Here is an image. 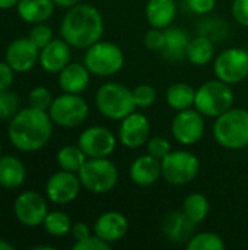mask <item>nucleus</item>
Listing matches in <instances>:
<instances>
[{"instance_id": "obj_7", "label": "nucleus", "mask_w": 248, "mask_h": 250, "mask_svg": "<svg viewBox=\"0 0 248 250\" xmlns=\"http://www.w3.org/2000/svg\"><path fill=\"white\" fill-rule=\"evenodd\" d=\"M83 64L96 76H113L124 66V54L121 48L110 41H96L86 48Z\"/></svg>"}, {"instance_id": "obj_5", "label": "nucleus", "mask_w": 248, "mask_h": 250, "mask_svg": "<svg viewBox=\"0 0 248 250\" xmlns=\"http://www.w3.org/2000/svg\"><path fill=\"white\" fill-rule=\"evenodd\" d=\"M234 105V91L229 83L215 79L205 82L196 91L194 107L206 117H219Z\"/></svg>"}, {"instance_id": "obj_14", "label": "nucleus", "mask_w": 248, "mask_h": 250, "mask_svg": "<svg viewBox=\"0 0 248 250\" xmlns=\"http://www.w3.org/2000/svg\"><path fill=\"white\" fill-rule=\"evenodd\" d=\"M82 183L79 176L72 171L60 170L50 176L45 183V193L53 204L66 205L75 201L80 192Z\"/></svg>"}, {"instance_id": "obj_12", "label": "nucleus", "mask_w": 248, "mask_h": 250, "mask_svg": "<svg viewBox=\"0 0 248 250\" xmlns=\"http://www.w3.org/2000/svg\"><path fill=\"white\" fill-rule=\"evenodd\" d=\"M13 212L16 220L26 227H38L44 223L48 208L47 202L38 192H22L13 204Z\"/></svg>"}, {"instance_id": "obj_36", "label": "nucleus", "mask_w": 248, "mask_h": 250, "mask_svg": "<svg viewBox=\"0 0 248 250\" xmlns=\"http://www.w3.org/2000/svg\"><path fill=\"white\" fill-rule=\"evenodd\" d=\"M146 149H148V154H151L152 157H155L158 160H162L167 154L171 152V145H170V142L165 138L153 136V138L148 139Z\"/></svg>"}, {"instance_id": "obj_10", "label": "nucleus", "mask_w": 248, "mask_h": 250, "mask_svg": "<svg viewBox=\"0 0 248 250\" xmlns=\"http://www.w3.org/2000/svg\"><path fill=\"white\" fill-rule=\"evenodd\" d=\"M218 79L235 85L248 76V51L241 47H231L219 53L213 63Z\"/></svg>"}, {"instance_id": "obj_24", "label": "nucleus", "mask_w": 248, "mask_h": 250, "mask_svg": "<svg viewBox=\"0 0 248 250\" xmlns=\"http://www.w3.org/2000/svg\"><path fill=\"white\" fill-rule=\"evenodd\" d=\"M26 168L23 163L13 155L0 157V186L4 189H16L23 185Z\"/></svg>"}, {"instance_id": "obj_17", "label": "nucleus", "mask_w": 248, "mask_h": 250, "mask_svg": "<svg viewBox=\"0 0 248 250\" xmlns=\"http://www.w3.org/2000/svg\"><path fill=\"white\" fill-rule=\"evenodd\" d=\"M129 231V221L126 215L118 211H108L98 217L94 226V233L107 243L120 242Z\"/></svg>"}, {"instance_id": "obj_6", "label": "nucleus", "mask_w": 248, "mask_h": 250, "mask_svg": "<svg viewBox=\"0 0 248 250\" xmlns=\"http://www.w3.org/2000/svg\"><path fill=\"white\" fill-rule=\"evenodd\" d=\"M82 186L95 195L113 190L118 182V168L113 161L105 158H88L77 171Z\"/></svg>"}, {"instance_id": "obj_25", "label": "nucleus", "mask_w": 248, "mask_h": 250, "mask_svg": "<svg viewBox=\"0 0 248 250\" xmlns=\"http://www.w3.org/2000/svg\"><path fill=\"white\" fill-rule=\"evenodd\" d=\"M213 54H215V45L212 40L205 35H199L190 40L186 51V57L194 66H206L213 59Z\"/></svg>"}, {"instance_id": "obj_21", "label": "nucleus", "mask_w": 248, "mask_h": 250, "mask_svg": "<svg viewBox=\"0 0 248 250\" xmlns=\"http://www.w3.org/2000/svg\"><path fill=\"white\" fill-rule=\"evenodd\" d=\"M53 0H19L16 10L19 18L26 23H41L51 18L54 12Z\"/></svg>"}, {"instance_id": "obj_15", "label": "nucleus", "mask_w": 248, "mask_h": 250, "mask_svg": "<svg viewBox=\"0 0 248 250\" xmlns=\"http://www.w3.org/2000/svg\"><path fill=\"white\" fill-rule=\"evenodd\" d=\"M4 59L15 72L25 73L39 62V48L28 37H20L7 45Z\"/></svg>"}, {"instance_id": "obj_35", "label": "nucleus", "mask_w": 248, "mask_h": 250, "mask_svg": "<svg viewBox=\"0 0 248 250\" xmlns=\"http://www.w3.org/2000/svg\"><path fill=\"white\" fill-rule=\"evenodd\" d=\"M28 38L41 50L44 48L48 42H51L54 38H53V31L48 25H45L44 22L41 23H35L32 26V29L29 31V35Z\"/></svg>"}, {"instance_id": "obj_13", "label": "nucleus", "mask_w": 248, "mask_h": 250, "mask_svg": "<svg viewBox=\"0 0 248 250\" xmlns=\"http://www.w3.org/2000/svg\"><path fill=\"white\" fill-rule=\"evenodd\" d=\"M115 144L117 139L114 133L104 126H91L85 129L77 139V145L88 158H105L111 155L115 149Z\"/></svg>"}, {"instance_id": "obj_28", "label": "nucleus", "mask_w": 248, "mask_h": 250, "mask_svg": "<svg viewBox=\"0 0 248 250\" xmlns=\"http://www.w3.org/2000/svg\"><path fill=\"white\" fill-rule=\"evenodd\" d=\"M210 205L205 195L202 193H191L183 202V212L184 215L194 224L203 223L209 214Z\"/></svg>"}, {"instance_id": "obj_27", "label": "nucleus", "mask_w": 248, "mask_h": 250, "mask_svg": "<svg viewBox=\"0 0 248 250\" xmlns=\"http://www.w3.org/2000/svg\"><path fill=\"white\" fill-rule=\"evenodd\" d=\"M165 98L171 108L181 111V110H186V108H190L191 105H194L196 91L191 85H189L186 82H177V83H172L167 89Z\"/></svg>"}, {"instance_id": "obj_40", "label": "nucleus", "mask_w": 248, "mask_h": 250, "mask_svg": "<svg viewBox=\"0 0 248 250\" xmlns=\"http://www.w3.org/2000/svg\"><path fill=\"white\" fill-rule=\"evenodd\" d=\"M187 4L191 12L197 15H208L215 9L216 0H187Z\"/></svg>"}, {"instance_id": "obj_20", "label": "nucleus", "mask_w": 248, "mask_h": 250, "mask_svg": "<svg viewBox=\"0 0 248 250\" xmlns=\"http://www.w3.org/2000/svg\"><path fill=\"white\" fill-rule=\"evenodd\" d=\"M89 70L85 64L69 63L58 75V85L63 92L80 94L89 85Z\"/></svg>"}, {"instance_id": "obj_44", "label": "nucleus", "mask_w": 248, "mask_h": 250, "mask_svg": "<svg viewBox=\"0 0 248 250\" xmlns=\"http://www.w3.org/2000/svg\"><path fill=\"white\" fill-rule=\"evenodd\" d=\"M19 3V0H0V9H12Z\"/></svg>"}, {"instance_id": "obj_47", "label": "nucleus", "mask_w": 248, "mask_h": 250, "mask_svg": "<svg viewBox=\"0 0 248 250\" xmlns=\"http://www.w3.org/2000/svg\"><path fill=\"white\" fill-rule=\"evenodd\" d=\"M0 157H1V145H0Z\"/></svg>"}, {"instance_id": "obj_45", "label": "nucleus", "mask_w": 248, "mask_h": 250, "mask_svg": "<svg viewBox=\"0 0 248 250\" xmlns=\"http://www.w3.org/2000/svg\"><path fill=\"white\" fill-rule=\"evenodd\" d=\"M13 245H10L9 242H6V240H3V239H0V250H13Z\"/></svg>"}, {"instance_id": "obj_30", "label": "nucleus", "mask_w": 248, "mask_h": 250, "mask_svg": "<svg viewBox=\"0 0 248 250\" xmlns=\"http://www.w3.org/2000/svg\"><path fill=\"white\" fill-rule=\"evenodd\" d=\"M45 231L54 237L66 236L72 231V220L66 212L61 211H51L47 214L44 223H42Z\"/></svg>"}, {"instance_id": "obj_29", "label": "nucleus", "mask_w": 248, "mask_h": 250, "mask_svg": "<svg viewBox=\"0 0 248 250\" xmlns=\"http://www.w3.org/2000/svg\"><path fill=\"white\" fill-rule=\"evenodd\" d=\"M88 157L79 145H66L57 152V164L61 170L77 173Z\"/></svg>"}, {"instance_id": "obj_1", "label": "nucleus", "mask_w": 248, "mask_h": 250, "mask_svg": "<svg viewBox=\"0 0 248 250\" xmlns=\"http://www.w3.org/2000/svg\"><path fill=\"white\" fill-rule=\"evenodd\" d=\"M53 135V120L48 111L34 107L19 110L9 122V141L22 152L44 148Z\"/></svg>"}, {"instance_id": "obj_18", "label": "nucleus", "mask_w": 248, "mask_h": 250, "mask_svg": "<svg viewBox=\"0 0 248 250\" xmlns=\"http://www.w3.org/2000/svg\"><path fill=\"white\" fill-rule=\"evenodd\" d=\"M70 63V45L61 40H53L39 51V64L48 73H60Z\"/></svg>"}, {"instance_id": "obj_34", "label": "nucleus", "mask_w": 248, "mask_h": 250, "mask_svg": "<svg viewBox=\"0 0 248 250\" xmlns=\"http://www.w3.org/2000/svg\"><path fill=\"white\" fill-rule=\"evenodd\" d=\"M133 100L136 107L148 108L156 101V91L153 86L148 83H142L133 89Z\"/></svg>"}, {"instance_id": "obj_23", "label": "nucleus", "mask_w": 248, "mask_h": 250, "mask_svg": "<svg viewBox=\"0 0 248 250\" xmlns=\"http://www.w3.org/2000/svg\"><path fill=\"white\" fill-rule=\"evenodd\" d=\"M194 223H191L183 211H172L167 214L162 223V231L171 242H184L191 239L194 230Z\"/></svg>"}, {"instance_id": "obj_41", "label": "nucleus", "mask_w": 248, "mask_h": 250, "mask_svg": "<svg viewBox=\"0 0 248 250\" xmlns=\"http://www.w3.org/2000/svg\"><path fill=\"white\" fill-rule=\"evenodd\" d=\"M15 79V70L10 67V64L4 60L0 62V91L9 89Z\"/></svg>"}, {"instance_id": "obj_26", "label": "nucleus", "mask_w": 248, "mask_h": 250, "mask_svg": "<svg viewBox=\"0 0 248 250\" xmlns=\"http://www.w3.org/2000/svg\"><path fill=\"white\" fill-rule=\"evenodd\" d=\"M165 44L161 50L162 54L170 60H180L186 56L187 45H189V37L187 34L180 28H165Z\"/></svg>"}, {"instance_id": "obj_38", "label": "nucleus", "mask_w": 248, "mask_h": 250, "mask_svg": "<svg viewBox=\"0 0 248 250\" xmlns=\"http://www.w3.org/2000/svg\"><path fill=\"white\" fill-rule=\"evenodd\" d=\"M110 246H111L110 243H107L96 234H94V236L91 234L85 240L76 242L73 245V250H110Z\"/></svg>"}, {"instance_id": "obj_42", "label": "nucleus", "mask_w": 248, "mask_h": 250, "mask_svg": "<svg viewBox=\"0 0 248 250\" xmlns=\"http://www.w3.org/2000/svg\"><path fill=\"white\" fill-rule=\"evenodd\" d=\"M72 236L76 242H80V240H85L86 237L91 236V231H89V227L88 224L85 223H76L72 226Z\"/></svg>"}, {"instance_id": "obj_16", "label": "nucleus", "mask_w": 248, "mask_h": 250, "mask_svg": "<svg viewBox=\"0 0 248 250\" xmlns=\"http://www.w3.org/2000/svg\"><path fill=\"white\" fill-rule=\"evenodd\" d=\"M149 133H151V123L148 117L142 113L133 111L132 114H129L121 120L118 129V139L123 146L136 149L148 142Z\"/></svg>"}, {"instance_id": "obj_4", "label": "nucleus", "mask_w": 248, "mask_h": 250, "mask_svg": "<svg viewBox=\"0 0 248 250\" xmlns=\"http://www.w3.org/2000/svg\"><path fill=\"white\" fill-rule=\"evenodd\" d=\"M98 111L110 120H123L136 110L133 91L118 82H107L96 91Z\"/></svg>"}, {"instance_id": "obj_37", "label": "nucleus", "mask_w": 248, "mask_h": 250, "mask_svg": "<svg viewBox=\"0 0 248 250\" xmlns=\"http://www.w3.org/2000/svg\"><path fill=\"white\" fill-rule=\"evenodd\" d=\"M143 42L149 50L161 51L165 44V32L159 28H152L145 34Z\"/></svg>"}, {"instance_id": "obj_3", "label": "nucleus", "mask_w": 248, "mask_h": 250, "mask_svg": "<svg viewBox=\"0 0 248 250\" xmlns=\"http://www.w3.org/2000/svg\"><path fill=\"white\" fill-rule=\"evenodd\" d=\"M215 141L225 149L238 151L248 145V111L229 108L213 123Z\"/></svg>"}, {"instance_id": "obj_8", "label": "nucleus", "mask_w": 248, "mask_h": 250, "mask_svg": "<svg viewBox=\"0 0 248 250\" xmlns=\"http://www.w3.org/2000/svg\"><path fill=\"white\" fill-rule=\"evenodd\" d=\"M162 177L174 186H183L193 182L200 170L199 158L189 151H171L161 160Z\"/></svg>"}, {"instance_id": "obj_2", "label": "nucleus", "mask_w": 248, "mask_h": 250, "mask_svg": "<svg viewBox=\"0 0 248 250\" xmlns=\"http://www.w3.org/2000/svg\"><path fill=\"white\" fill-rule=\"evenodd\" d=\"M61 38L75 48H88L101 40L104 34V19L101 12L88 3L67 9L61 25Z\"/></svg>"}, {"instance_id": "obj_39", "label": "nucleus", "mask_w": 248, "mask_h": 250, "mask_svg": "<svg viewBox=\"0 0 248 250\" xmlns=\"http://www.w3.org/2000/svg\"><path fill=\"white\" fill-rule=\"evenodd\" d=\"M234 19L241 25L248 28V0H234L231 6Z\"/></svg>"}, {"instance_id": "obj_32", "label": "nucleus", "mask_w": 248, "mask_h": 250, "mask_svg": "<svg viewBox=\"0 0 248 250\" xmlns=\"http://www.w3.org/2000/svg\"><path fill=\"white\" fill-rule=\"evenodd\" d=\"M19 111V98L10 89L0 91V120H10Z\"/></svg>"}, {"instance_id": "obj_22", "label": "nucleus", "mask_w": 248, "mask_h": 250, "mask_svg": "<svg viewBox=\"0 0 248 250\" xmlns=\"http://www.w3.org/2000/svg\"><path fill=\"white\" fill-rule=\"evenodd\" d=\"M177 16L175 0H149L146 4V18L152 28L165 29Z\"/></svg>"}, {"instance_id": "obj_46", "label": "nucleus", "mask_w": 248, "mask_h": 250, "mask_svg": "<svg viewBox=\"0 0 248 250\" xmlns=\"http://www.w3.org/2000/svg\"><path fill=\"white\" fill-rule=\"evenodd\" d=\"M34 250H54L53 246H35Z\"/></svg>"}, {"instance_id": "obj_9", "label": "nucleus", "mask_w": 248, "mask_h": 250, "mask_svg": "<svg viewBox=\"0 0 248 250\" xmlns=\"http://www.w3.org/2000/svg\"><path fill=\"white\" fill-rule=\"evenodd\" d=\"M89 107L79 94L64 92L56 97L48 108V114L54 125L61 127H76L88 117Z\"/></svg>"}, {"instance_id": "obj_19", "label": "nucleus", "mask_w": 248, "mask_h": 250, "mask_svg": "<svg viewBox=\"0 0 248 250\" xmlns=\"http://www.w3.org/2000/svg\"><path fill=\"white\" fill-rule=\"evenodd\" d=\"M159 177H162L161 160L152 157L151 154L137 157L130 166V179L137 186H152Z\"/></svg>"}, {"instance_id": "obj_43", "label": "nucleus", "mask_w": 248, "mask_h": 250, "mask_svg": "<svg viewBox=\"0 0 248 250\" xmlns=\"http://www.w3.org/2000/svg\"><path fill=\"white\" fill-rule=\"evenodd\" d=\"M56 6L63 7V9H70L73 6H76L79 3V0H53Z\"/></svg>"}, {"instance_id": "obj_11", "label": "nucleus", "mask_w": 248, "mask_h": 250, "mask_svg": "<svg viewBox=\"0 0 248 250\" xmlns=\"http://www.w3.org/2000/svg\"><path fill=\"white\" fill-rule=\"evenodd\" d=\"M205 116L199 110L186 108L177 111L171 123V133L181 145L197 144L205 133Z\"/></svg>"}, {"instance_id": "obj_33", "label": "nucleus", "mask_w": 248, "mask_h": 250, "mask_svg": "<svg viewBox=\"0 0 248 250\" xmlns=\"http://www.w3.org/2000/svg\"><path fill=\"white\" fill-rule=\"evenodd\" d=\"M53 100L54 98H53L50 89L45 88V86H35L28 95L29 107H34V108L42 110V111H48V108L51 107Z\"/></svg>"}, {"instance_id": "obj_31", "label": "nucleus", "mask_w": 248, "mask_h": 250, "mask_svg": "<svg viewBox=\"0 0 248 250\" xmlns=\"http://www.w3.org/2000/svg\"><path fill=\"white\" fill-rule=\"evenodd\" d=\"M189 250H224L225 243L216 233L205 231L193 236L187 245Z\"/></svg>"}]
</instances>
